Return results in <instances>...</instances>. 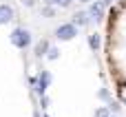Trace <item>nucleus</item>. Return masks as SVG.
<instances>
[{"mask_svg":"<svg viewBox=\"0 0 126 117\" xmlns=\"http://www.w3.org/2000/svg\"><path fill=\"white\" fill-rule=\"evenodd\" d=\"M113 2H115V0H104V4H113Z\"/></svg>","mask_w":126,"mask_h":117,"instance_id":"nucleus-16","label":"nucleus"},{"mask_svg":"<svg viewBox=\"0 0 126 117\" xmlns=\"http://www.w3.org/2000/svg\"><path fill=\"white\" fill-rule=\"evenodd\" d=\"M42 2H44V4H49V7H51V4H55V0H42Z\"/></svg>","mask_w":126,"mask_h":117,"instance_id":"nucleus-15","label":"nucleus"},{"mask_svg":"<svg viewBox=\"0 0 126 117\" xmlns=\"http://www.w3.org/2000/svg\"><path fill=\"white\" fill-rule=\"evenodd\" d=\"M11 42H13L18 49H27V46L31 44V33H29L27 29L18 27V29H13V33H11Z\"/></svg>","mask_w":126,"mask_h":117,"instance_id":"nucleus-1","label":"nucleus"},{"mask_svg":"<svg viewBox=\"0 0 126 117\" xmlns=\"http://www.w3.org/2000/svg\"><path fill=\"white\" fill-rule=\"evenodd\" d=\"M53 13H55V11H53V7H49V4L42 9V15H44V18H53Z\"/></svg>","mask_w":126,"mask_h":117,"instance_id":"nucleus-9","label":"nucleus"},{"mask_svg":"<svg viewBox=\"0 0 126 117\" xmlns=\"http://www.w3.org/2000/svg\"><path fill=\"white\" fill-rule=\"evenodd\" d=\"M75 35H78V29H75V24H73V22L60 24V27L55 29V38H58V40H73Z\"/></svg>","mask_w":126,"mask_h":117,"instance_id":"nucleus-2","label":"nucleus"},{"mask_svg":"<svg viewBox=\"0 0 126 117\" xmlns=\"http://www.w3.org/2000/svg\"><path fill=\"white\" fill-rule=\"evenodd\" d=\"M89 20H91V15H89L86 11H78V13L73 15V24H75V27H86Z\"/></svg>","mask_w":126,"mask_h":117,"instance_id":"nucleus-6","label":"nucleus"},{"mask_svg":"<svg viewBox=\"0 0 126 117\" xmlns=\"http://www.w3.org/2000/svg\"><path fill=\"white\" fill-rule=\"evenodd\" d=\"M58 53H60V51H58L55 46H51V49H49V53H47V58H49V60H55V58H58Z\"/></svg>","mask_w":126,"mask_h":117,"instance_id":"nucleus-12","label":"nucleus"},{"mask_svg":"<svg viewBox=\"0 0 126 117\" xmlns=\"http://www.w3.org/2000/svg\"><path fill=\"white\" fill-rule=\"evenodd\" d=\"M100 44H102L100 33H91V35H89V46H91L93 51H97V49H100Z\"/></svg>","mask_w":126,"mask_h":117,"instance_id":"nucleus-8","label":"nucleus"},{"mask_svg":"<svg viewBox=\"0 0 126 117\" xmlns=\"http://www.w3.org/2000/svg\"><path fill=\"white\" fill-rule=\"evenodd\" d=\"M80 2H84V4H89V2H91V0H80Z\"/></svg>","mask_w":126,"mask_h":117,"instance_id":"nucleus-17","label":"nucleus"},{"mask_svg":"<svg viewBox=\"0 0 126 117\" xmlns=\"http://www.w3.org/2000/svg\"><path fill=\"white\" fill-rule=\"evenodd\" d=\"M49 82H51V75H49V71H42L40 73V80H38V93L40 95H44V91H47V86H49Z\"/></svg>","mask_w":126,"mask_h":117,"instance_id":"nucleus-4","label":"nucleus"},{"mask_svg":"<svg viewBox=\"0 0 126 117\" xmlns=\"http://www.w3.org/2000/svg\"><path fill=\"white\" fill-rule=\"evenodd\" d=\"M95 117H111V113H109V108H97Z\"/></svg>","mask_w":126,"mask_h":117,"instance_id":"nucleus-11","label":"nucleus"},{"mask_svg":"<svg viewBox=\"0 0 126 117\" xmlns=\"http://www.w3.org/2000/svg\"><path fill=\"white\" fill-rule=\"evenodd\" d=\"M104 0H97V2H93L91 4V9H89V15L95 20V22H102L104 20Z\"/></svg>","mask_w":126,"mask_h":117,"instance_id":"nucleus-3","label":"nucleus"},{"mask_svg":"<svg viewBox=\"0 0 126 117\" xmlns=\"http://www.w3.org/2000/svg\"><path fill=\"white\" fill-rule=\"evenodd\" d=\"M13 20V9L9 4H0V24H7Z\"/></svg>","mask_w":126,"mask_h":117,"instance_id":"nucleus-5","label":"nucleus"},{"mask_svg":"<svg viewBox=\"0 0 126 117\" xmlns=\"http://www.w3.org/2000/svg\"><path fill=\"white\" fill-rule=\"evenodd\" d=\"M111 117H113V115H111Z\"/></svg>","mask_w":126,"mask_h":117,"instance_id":"nucleus-19","label":"nucleus"},{"mask_svg":"<svg viewBox=\"0 0 126 117\" xmlns=\"http://www.w3.org/2000/svg\"><path fill=\"white\" fill-rule=\"evenodd\" d=\"M42 106H44V108L49 106V97H47V95H42Z\"/></svg>","mask_w":126,"mask_h":117,"instance_id":"nucleus-14","label":"nucleus"},{"mask_svg":"<svg viewBox=\"0 0 126 117\" xmlns=\"http://www.w3.org/2000/svg\"><path fill=\"white\" fill-rule=\"evenodd\" d=\"M49 49H51V46H49V42H47V40H40V42L35 44V55H38V58H42V55H47V53H49Z\"/></svg>","mask_w":126,"mask_h":117,"instance_id":"nucleus-7","label":"nucleus"},{"mask_svg":"<svg viewBox=\"0 0 126 117\" xmlns=\"http://www.w3.org/2000/svg\"><path fill=\"white\" fill-rule=\"evenodd\" d=\"M44 117H49V115H44Z\"/></svg>","mask_w":126,"mask_h":117,"instance_id":"nucleus-18","label":"nucleus"},{"mask_svg":"<svg viewBox=\"0 0 126 117\" xmlns=\"http://www.w3.org/2000/svg\"><path fill=\"white\" fill-rule=\"evenodd\" d=\"M55 4H58V7H62V9H69V7L73 4V0H55Z\"/></svg>","mask_w":126,"mask_h":117,"instance_id":"nucleus-10","label":"nucleus"},{"mask_svg":"<svg viewBox=\"0 0 126 117\" xmlns=\"http://www.w3.org/2000/svg\"><path fill=\"white\" fill-rule=\"evenodd\" d=\"M24 7H35V0H22Z\"/></svg>","mask_w":126,"mask_h":117,"instance_id":"nucleus-13","label":"nucleus"}]
</instances>
